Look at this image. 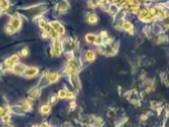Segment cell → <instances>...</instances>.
Returning <instances> with one entry per match:
<instances>
[{
  "instance_id": "44dd1931",
  "label": "cell",
  "mask_w": 169,
  "mask_h": 127,
  "mask_svg": "<svg viewBox=\"0 0 169 127\" xmlns=\"http://www.w3.org/2000/svg\"><path fill=\"white\" fill-rule=\"evenodd\" d=\"M10 105H0V118L10 114Z\"/></svg>"
},
{
  "instance_id": "e0dca14e",
  "label": "cell",
  "mask_w": 169,
  "mask_h": 127,
  "mask_svg": "<svg viewBox=\"0 0 169 127\" xmlns=\"http://www.w3.org/2000/svg\"><path fill=\"white\" fill-rule=\"evenodd\" d=\"M10 114H15V115L18 116H24L26 114L25 111L21 108V106L19 104H13V105H10Z\"/></svg>"
},
{
  "instance_id": "5bb4252c",
  "label": "cell",
  "mask_w": 169,
  "mask_h": 127,
  "mask_svg": "<svg viewBox=\"0 0 169 127\" xmlns=\"http://www.w3.org/2000/svg\"><path fill=\"white\" fill-rule=\"evenodd\" d=\"M151 26V31H152V34H154L155 36H160V34L163 33H166V31H165V29H163V27L161 26V23L160 22H154L152 24H150Z\"/></svg>"
},
{
  "instance_id": "3957f363",
  "label": "cell",
  "mask_w": 169,
  "mask_h": 127,
  "mask_svg": "<svg viewBox=\"0 0 169 127\" xmlns=\"http://www.w3.org/2000/svg\"><path fill=\"white\" fill-rule=\"evenodd\" d=\"M49 24H50V27H51V29L55 31L56 33L58 34L60 39L65 38L66 36V28L60 20H57V19H56V20H51V21H49Z\"/></svg>"
},
{
  "instance_id": "603a6c76",
  "label": "cell",
  "mask_w": 169,
  "mask_h": 127,
  "mask_svg": "<svg viewBox=\"0 0 169 127\" xmlns=\"http://www.w3.org/2000/svg\"><path fill=\"white\" fill-rule=\"evenodd\" d=\"M0 8L2 9L3 12H7L11 8V3H10V1H7V0H0Z\"/></svg>"
},
{
  "instance_id": "7c38bea8",
  "label": "cell",
  "mask_w": 169,
  "mask_h": 127,
  "mask_svg": "<svg viewBox=\"0 0 169 127\" xmlns=\"http://www.w3.org/2000/svg\"><path fill=\"white\" fill-rule=\"evenodd\" d=\"M47 79H48V82H49V84H56L57 82L60 81V79H61V74L59 72H56V71H53V72H47Z\"/></svg>"
},
{
  "instance_id": "30bf717a",
  "label": "cell",
  "mask_w": 169,
  "mask_h": 127,
  "mask_svg": "<svg viewBox=\"0 0 169 127\" xmlns=\"http://www.w3.org/2000/svg\"><path fill=\"white\" fill-rule=\"evenodd\" d=\"M70 6H69V2L68 1H59L55 7V11L58 13V15H66L69 10Z\"/></svg>"
},
{
  "instance_id": "4316f807",
  "label": "cell",
  "mask_w": 169,
  "mask_h": 127,
  "mask_svg": "<svg viewBox=\"0 0 169 127\" xmlns=\"http://www.w3.org/2000/svg\"><path fill=\"white\" fill-rule=\"evenodd\" d=\"M3 31H5V33L8 34V36H13V34L16 33V31L13 30V28L10 27V26H9L8 23H7L6 26L3 27Z\"/></svg>"
},
{
  "instance_id": "d6a6232c",
  "label": "cell",
  "mask_w": 169,
  "mask_h": 127,
  "mask_svg": "<svg viewBox=\"0 0 169 127\" xmlns=\"http://www.w3.org/2000/svg\"><path fill=\"white\" fill-rule=\"evenodd\" d=\"M5 127H13V125H8V126H5Z\"/></svg>"
},
{
  "instance_id": "d4e9b609",
  "label": "cell",
  "mask_w": 169,
  "mask_h": 127,
  "mask_svg": "<svg viewBox=\"0 0 169 127\" xmlns=\"http://www.w3.org/2000/svg\"><path fill=\"white\" fill-rule=\"evenodd\" d=\"M58 96H57V94L55 93H51L49 95V98H48V103L50 104V105H56V104L58 103Z\"/></svg>"
},
{
  "instance_id": "f1b7e54d",
  "label": "cell",
  "mask_w": 169,
  "mask_h": 127,
  "mask_svg": "<svg viewBox=\"0 0 169 127\" xmlns=\"http://www.w3.org/2000/svg\"><path fill=\"white\" fill-rule=\"evenodd\" d=\"M87 5H88V8H90V9H96L99 7V1H88Z\"/></svg>"
},
{
  "instance_id": "4fadbf2b",
  "label": "cell",
  "mask_w": 169,
  "mask_h": 127,
  "mask_svg": "<svg viewBox=\"0 0 169 127\" xmlns=\"http://www.w3.org/2000/svg\"><path fill=\"white\" fill-rule=\"evenodd\" d=\"M19 105L21 106V108L25 111V113H30L34 109V103L28 98H24L19 102Z\"/></svg>"
},
{
  "instance_id": "2e32d148",
  "label": "cell",
  "mask_w": 169,
  "mask_h": 127,
  "mask_svg": "<svg viewBox=\"0 0 169 127\" xmlns=\"http://www.w3.org/2000/svg\"><path fill=\"white\" fill-rule=\"evenodd\" d=\"M51 109H52V106L50 105L48 102L47 103H42L40 105L39 107V113L41 116H48L50 115V113H51Z\"/></svg>"
},
{
  "instance_id": "5b68a950",
  "label": "cell",
  "mask_w": 169,
  "mask_h": 127,
  "mask_svg": "<svg viewBox=\"0 0 169 127\" xmlns=\"http://www.w3.org/2000/svg\"><path fill=\"white\" fill-rule=\"evenodd\" d=\"M96 58H97V52L94 49H86L85 51H83V54H81V60H83V63H92L95 62Z\"/></svg>"
},
{
  "instance_id": "8992f818",
  "label": "cell",
  "mask_w": 169,
  "mask_h": 127,
  "mask_svg": "<svg viewBox=\"0 0 169 127\" xmlns=\"http://www.w3.org/2000/svg\"><path fill=\"white\" fill-rule=\"evenodd\" d=\"M42 95V88H40L38 85L31 88L28 92V100H30L31 102L32 101H38Z\"/></svg>"
},
{
  "instance_id": "7a4b0ae2",
  "label": "cell",
  "mask_w": 169,
  "mask_h": 127,
  "mask_svg": "<svg viewBox=\"0 0 169 127\" xmlns=\"http://www.w3.org/2000/svg\"><path fill=\"white\" fill-rule=\"evenodd\" d=\"M50 55L52 58H60L65 53V49L61 43V39L52 40L51 46H50Z\"/></svg>"
},
{
  "instance_id": "ac0fdd59",
  "label": "cell",
  "mask_w": 169,
  "mask_h": 127,
  "mask_svg": "<svg viewBox=\"0 0 169 127\" xmlns=\"http://www.w3.org/2000/svg\"><path fill=\"white\" fill-rule=\"evenodd\" d=\"M155 41H156L157 44L166 46V44H169V36L167 33H163V34H160V36H156V38H155Z\"/></svg>"
},
{
  "instance_id": "52a82bcc",
  "label": "cell",
  "mask_w": 169,
  "mask_h": 127,
  "mask_svg": "<svg viewBox=\"0 0 169 127\" xmlns=\"http://www.w3.org/2000/svg\"><path fill=\"white\" fill-rule=\"evenodd\" d=\"M39 73H40V70L38 67H34V65L32 67H27L22 77H25L27 80H32L35 77H37L39 75Z\"/></svg>"
},
{
  "instance_id": "d6986e66",
  "label": "cell",
  "mask_w": 169,
  "mask_h": 127,
  "mask_svg": "<svg viewBox=\"0 0 169 127\" xmlns=\"http://www.w3.org/2000/svg\"><path fill=\"white\" fill-rule=\"evenodd\" d=\"M36 22H37L38 28H39L41 31L46 30L47 28L49 27V21H48L47 18H45V17H40V18L36 19Z\"/></svg>"
},
{
  "instance_id": "ba28073f",
  "label": "cell",
  "mask_w": 169,
  "mask_h": 127,
  "mask_svg": "<svg viewBox=\"0 0 169 127\" xmlns=\"http://www.w3.org/2000/svg\"><path fill=\"white\" fill-rule=\"evenodd\" d=\"M121 31L127 34H129V36H134V34H136V32H137V31H136V24L132 21H130V20H125Z\"/></svg>"
},
{
  "instance_id": "484cf974",
  "label": "cell",
  "mask_w": 169,
  "mask_h": 127,
  "mask_svg": "<svg viewBox=\"0 0 169 127\" xmlns=\"http://www.w3.org/2000/svg\"><path fill=\"white\" fill-rule=\"evenodd\" d=\"M29 48L28 46H25V48H22L20 51H19V53H18V55L20 57V58H27L28 55H29Z\"/></svg>"
},
{
  "instance_id": "83f0119b",
  "label": "cell",
  "mask_w": 169,
  "mask_h": 127,
  "mask_svg": "<svg viewBox=\"0 0 169 127\" xmlns=\"http://www.w3.org/2000/svg\"><path fill=\"white\" fill-rule=\"evenodd\" d=\"M1 119V123H2L5 126H8V125H11V116H10V114L9 115H6V116H3L2 118H0Z\"/></svg>"
},
{
  "instance_id": "9a60e30c",
  "label": "cell",
  "mask_w": 169,
  "mask_h": 127,
  "mask_svg": "<svg viewBox=\"0 0 169 127\" xmlns=\"http://www.w3.org/2000/svg\"><path fill=\"white\" fill-rule=\"evenodd\" d=\"M86 22L89 26H96L99 22V17L95 12H89L86 15Z\"/></svg>"
},
{
  "instance_id": "cb8c5ba5",
  "label": "cell",
  "mask_w": 169,
  "mask_h": 127,
  "mask_svg": "<svg viewBox=\"0 0 169 127\" xmlns=\"http://www.w3.org/2000/svg\"><path fill=\"white\" fill-rule=\"evenodd\" d=\"M109 6H110V1H99V7L98 8L101 10V11H104V12L107 13Z\"/></svg>"
},
{
  "instance_id": "ffe728a7",
  "label": "cell",
  "mask_w": 169,
  "mask_h": 127,
  "mask_svg": "<svg viewBox=\"0 0 169 127\" xmlns=\"http://www.w3.org/2000/svg\"><path fill=\"white\" fill-rule=\"evenodd\" d=\"M96 38H97V34L94 33V32H88V33L85 36V42L89 46H94V43L96 41Z\"/></svg>"
},
{
  "instance_id": "9c48e42d",
  "label": "cell",
  "mask_w": 169,
  "mask_h": 127,
  "mask_svg": "<svg viewBox=\"0 0 169 127\" xmlns=\"http://www.w3.org/2000/svg\"><path fill=\"white\" fill-rule=\"evenodd\" d=\"M68 82H69V86H71V88H74L75 91H80L81 90V80L78 75H72L68 77Z\"/></svg>"
},
{
  "instance_id": "4dcf8cb0",
  "label": "cell",
  "mask_w": 169,
  "mask_h": 127,
  "mask_svg": "<svg viewBox=\"0 0 169 127\" xmlns=\"http://www.w3.org/2000/svg\"><path fill=\"white\" fill-rule=\"evenodd\" d=\"M3 13H5V12L2 11V9H1V8H0V17H2V15Z\"/></svg>"
},
{
  "instance_id": "277c9868",
  "label": "cell",
  "mask_w": 169,
  "mask_h": 127,
  "mask_svg": "<svg viewBox=\"0 0 169 127\" xmlns=\"http://www.w3.org/2000/svg\"><path fill=\"white\" fill-rule=\"evenodd\" d=\"M8 24L10 27L13 28V30L17 32L22 28V24H24V20H22V17L19 13H15V15H11L9 17V21Z\"/></svg>"
},
{
  "instance_id": "7402d4cb",
  "label": "cell",
  "mask_w": 169,
  "mask_h": 127,
  "mask_svg": "<svg viewBox=\"0 0 169 127\" xmlns=\"http://www.w3.org/2000/svg\"><path fill=\"white\" fill-rule=\"evenodd\" d=\"M57 96H58V100H67L68 96V90L66 88H60L58 92H57Z\"/></svg>"
},
{
  "instance_id": "f546056e",
  "label": "cell",
  "mask_w": 169,
  "mask_h": 127,
  "mask_svg": "<svg viewBox=\"0 0 169 127\" xmlns=\"http://www.w3.org/2000/svg\"><path fill=\"white\" fill-rule=\"evenodd\" d=\"M51 125H50L49 122H47V121H43L41 122V124L39 125V127H50Z\"/></svg>"
},
{
  "instance_id": "6da1fadb",
  "label": "cell",
  "mask_w": 169,
  "mask_h": 127,
  "mask_svg": "<svg viewBox=\"0 0 169 127\" xmlns=\"http://www.w3.org/2000/svg\"><path fill=\"white\" fill-rule=\"evenodd\" d=\"M47 10H48V7H47L46 5H37V6H31V7L22 8V9L20 10L21 13H19V15H24V17L27 19L36 20V19L40 18V17H43V15L46 13Z\"/></svg>"
},
{
  "instance_id": "8fae6325",
  "label": "cell",
  "mask_w": 169,
  "mask_h": 127,
  "mask_svg": "<svg viewBox=\"0 0 169 127\" xmlns=\"http://www.w3.org/2000/svg\"><path fill=\"white\" fill-rule=\"evenodd\" d=\"M26 69H27V65L25 63H22V62H19L13 67L11 70V73H13V75H17V76H22L24 75V73H25Z\"/></svg>"
},
{
  "instance_id": "1f68e13d",
  "label": "cell",
  "mask_w": 169,
  "mask_h": 127,
  "mask_svg": "<svg viewBox=\"0 0 169 127\" xmlns=\"http://www.w3.org/2000/svg\"><path fill=\"white\" fill-rule=\"evenodd\" d=\"M31 127H39V125L36 124V125H32V126H31Z\"/></svg>"
}]
</instances>
